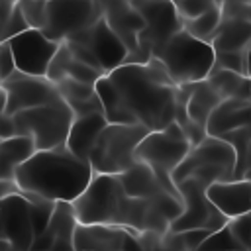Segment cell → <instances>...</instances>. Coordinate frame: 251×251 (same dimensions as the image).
<instances>
[{"label":"cell","mask_w":251,"mask_h":251,"mask_svg":"<svg viewBox=\"0 0 251 251\" xmlns=\"http://www.w3.org/2000/svg\"><path fill=\"white\" fill-rule=\"evenodd\" d=\"M106 75L120 90L135 122L147 131L163 129L175 122L176 84L157 57H151L143 65L124 63Z\"/></svg>","instance_id":"cell-1"},{"label":"cell","mask_w":251,"mask_h":251,"mask_svg":"<svg viewBox=\"0 0 251 251\" xmlns=\"http://www.w3.org/2000/svg\"><path fill=\"white\" fill-rule=\"evenodd\" d=\"M94 171L88 161L73 155L65 145L37 149L14 173L20 192L35 194L53 202H73L88 186Z\"/></svg>","instance_id":"cell-2"},{"label":"cell","mask_w":251,"mask_h":251,"mask_svg":"<svg viewBox=\"0 0 251 251\" xmlns=\"http://www.w3.org/2000/svg\"><path fill=\"white\" fill-rule=\"evenodd\" d=\"M71 204L78 224L120 226L137 235L143 231V218L149 200L129 198L116 175L94 173L88 186Z\"/></svg>","instance_id":"cell-3"},{"label":"cell","mask_w":251,"mask_h":251,"mask_svg":"<svg viewBox=\"0 0 251 251\" xmlns=\"http://www.w3.org/2000/svg\"><path fill=\"white\" fill-rule=\"evenodd\" d=\"M214 47L202 39H196L186 29H178L175 35H171L157 55L176 86L204 80L214 67Z\"/></svg>","instance_id":"cell-4"},{"label":"cell","mask_w":251,"mask_h":251,"mask_svg":"<svg viewBox=\"0 0 251 251\" xmlns=\"http://www.w3.org/2000/svg\"><path fill=\"white\" fill-rule=\"evenodd\" d=\"M190 147L192 145L186 139L180 124L171 122L163 129H155V131L145 133V137L135 147V161L149 165L155 171L157 178L161 180L163 188L180 198V194H178V190L171 178V173L180 165V161L186 157Z\"/></svg>","instance_id":"cell-5"},{"label":"cell","mask_w":251,"mask_h":251,"mask_svg":"<svg viewBox=\"0 0 251 251\" xmlns=\"http://www.w3.org/2000/svg\"><path fill=\"white\" fill-rule=\"evenodd\" d=\"M141 14L145 27L137 35V49L127 53L126 63H147L157 57L171 35L182 29V20L171 0H129Z\"/></svg>","instance_id":"cell-6"},{"label":"cell","mask_w":251,"mask_h":251,"mask_svg":"<svg viewBox=\"0 0 251 251\" xmlns=\"http://www.w3.org/2000/svg\"><path fill=\"white\" fill-rule=\"evenodd\" d=\"M14 135H29L37 149L61 147L67 141V133L73 122V112L63 98L22 110L10 116Z\"/></svg>","instance_id":"cell-7"},{"label":"cell","mask_w":251,"mask_h":251,"mask_svg":"<svg viewBox=\"0 0 251 251\" xmlns=\"http://www.w3.org/2000/svg\"><path fill=\"white\" fill-rule=\"evenodd\" d=\"M145 133L147 129L139 124H106L88 155L92 171L118 175L129 169L135 163V147Z\"/></svg>","instance_id":"cell-8"},{"label":"cell","mask_w":251,"mask_h":251,"mask_svg":"<svg viewBox=\"0 0 251 251\" xmlns=\"http://www.w3.org/2000/svg\"><path fill=\"white\" fill-rule=\"evenodd\" d=\"M102 16L96 0H47V25L43 33L53 41H67L90 27Z\"/></svg>","instance_id":"cell-9"},{"label":"cell","mask_w":251,"mask_h":251,"mask_svg":"<svg viewBox=\"0 0 251 251\" xmlns=\"http://www.w3.org/2000/svg\"><path fill=\"white\" fill-rule=\"evenodd\" d=\"M4 90V116H12L22 110L37 108L61 98L55 82L45 76H31L20 71L12 73L6 80H2Z\"/></svg>","instance_id":"cell-10"},{"label":"cell","mask_w":251,"mask_h":251,"mask_svg":"<svg viewBox=\"0 0 251 251\" xmlns=\"http://www.w3.org/2000/svg\"><path fill=\"white\" fill-rule=\"evenodd\" d=\"M8 45L14 55L16 71L31 76H45L61 43L47 37L41 29L27 27L25 31L10 37Z\"/></svg>","instance_id":"cell-11"},{"label":"cell","mask_w":251,"mask_h":251,"mask_svg":"<svg viewBox=\"0 0 251 251\" xmlns=\"http://www.w3.org/2000/svg\"><path fill=\"white\" fill-rule=\"evenodd\" d=\"M0 224H2V239L14 245L18 251H29L35 239L29 200L20 192H10L0 204Z\"/></svg>","instance_id":"cell-12"},{"label":"cell","mask_w":251,"mask_h":251,"mask_svg":"<svg viewBox=\"0 0 251 251\" xmlns=\"http://www.w3.org/2000/svg\"><path fill=\"white\" fill-rule=\"evenodd\" d=\"M75 251H131L139 249L135 233L120 226L76 224L73 237Z\"/></svg>","instance_id":"cell-13"},{"label":"cell","mask_w":251,"mask_h":251,"mask_svg":"<svg viewBox=\"0 0 251 251\" xmlns=\"http://www.w3.org/2000/svg\"><path fill=\"white\" fill-rule=\"evenodd\" d=\"M75 41H80L84 45L90 47V51L96 55L98 63L102 65L104 73L114 71L116 67L124 65L127 59V47L124 45V41L116 35V31L108 25V22L104 20V16H100L90 27H86L84 31L76 33L75 37H71Z\"/></svg>","instance_id":"cell-14"},{"label":"cell","mask_w":251,"mask_h":251,"mask_svg":"<svg viewBox=\"0 0 251 251\" xmlns=\"http://www.w3.org/2000/svg\"><path fill=\"white\" fill-rule=\"evenodd\" d=\"M204 165H218V167H224V169L233 173V169H235V153H233L231 145L227 141L220 139V137L206 135L200 143L190 147V151L180 161V165L171 173V178L176 184L186 175H190L196 167H204Z\"/></svg>","instance_id":"cell-15"},{"label":"cell","mask_w":251,"mask_h":251,"mask_svg":"<svg viewBox=\"0 0 251 251\" xmlns=\"http://www.w3.org/2000/svg\"><path fill=\"white\" fill-rule=\"evenodd\" d=\"M78 220L71 202H55L47 227L33 239L29 251H75L73 237Z\"/></svg>","instance_id":"cell-16"},{"label":"cell","mask_w":251,"mask_h":251,"mask_svg":"<svg viewBox=\"0 0 251 251\" xmlns=\"http://www.w3.org/2000/svg\"><path fill=\"white\" fill-rule=\"evenodd\" d=\"M208 200L229 220L251 210V180L249 178H231L218 180L206 188Z\"/></svg>","instance_id":"cell-17"},{"label":"cell","mask_w":251,"mask_h":251,"mask_svg":"<svg viewBox=\"0 0 251 251\" xmlns=\"http://www.w3.org/2000/svg\"><path fill=\"white\" fill-rule=\"evenodd\" d=\"M251 124V98H224L208 116L206 135L220 137L226 131Z\"/></svg>","instance_id":"cell-18"},{"label":"cell","mask_w":251,"mask_h":251,"mask_svg":"<svg viewBox=\"0 0 251 251\" xmlns=\"http://www.w3.org/2000/svg\"><path fill=\"white\" fill-rule=\"evenodd\" d=\"M106 118L102 112H94V114H86V116H76L71 122L69 133H67V141L65 147L76 155L82 161H88V155L100 135V131L106 127Z\"/></svg>","instance_id":"cell-19"},{"label":"cell","mask_w":251,"mask_h":251,"mask_svg":"<svg viewBox=\"0 0 251 251\" xmlns=\"http://www.w3.org/2000/svg\"><path fill=\"white\" fill-rule=\"evenodd\" d=\"M124 192L129 196V198H141V200H149L153 198L155 194H159L163 188L161 180L157 178L155 171L141 163V161H135L129 169H126L124 173H118L116 175Z\"/></svg>","instance_id":"cell-20"},{"label":"cell","mask_w":251,"mask_h":251,"mask_svg":"<svg viewBox=\"0 0 251 251\" xmlns=\"http://www.w3.org/2000/svg\"><path fill=\"white\" fill-rule=\"evenodd\" d=\"M102 75L104 73H100L98 69L88 67V65L80 63V61H76L75 57H71V53L67 51L65 43H61L57 53H55V57L49 63L45 78H49L51 82H57L61 78H75V80H80V82L94 84Z\"/></svg>","instance_id":"cell-21"},{"label":"cell","mask_w":251,"mask_h":251,"mask_svg":"<svg viewBox=\"0 0 251 251\" xmlns=\"http://www.w3.org/2000/svg\"><path fill=\"white\" fill-rule=\"evenodd\" d=\"M37 151L29 135H12L0 139V180H14L16 169Z\"/></svg>","instance_id":"cell-22"},{"label":"cell","mask_w":251,"mask_h":251,"mask_svg":"<svg viewBox=\"0 0 251 251\" xmlns=\"http://www.w3.org/2000/svg\"><path fill=\"white\" fill-rule=\"evenodd\" d=\"M94 90L98 94V100L102 104V114L108 124H137L133 114L127 110L120 90L112 82L108 75H102L94 82Z\"/></svg>","instance_id":"cell-23"},{"label":"cell","mask_w":251,"mask_h":251,"mask_svg":"<svg viewBox=\"0 0 251 251\" xmlns=\"http://www.w3.org/2000/svg\"><path fill=\"white\" fill-rule=\"evenodd\" d=\"M251 43V18H222L210 45L214 51L243 49Z\"/></svg>","instance_id":"cell-24"},{"label":"cell","mask_w":251,"mask_h":251,"mask_svg":"<svg viewBox=\"0 0 251 251\" xmlns=\"http://www.w3.org/2000/svg\"><path fill=\"white\" fill-rule=\"evenodd\" d=\"M222 102V98L216 94V90L204 80L200 82H194L190 84V92H188V98H186V104H184V110H186V116L190 122H194L196 126L204 127L206 129V122H208V116L212 114V110Z\"/></svg>","instance_id":"cell-25"},{"label":"cell","mask_w":251,"mask_h":251,"mask_svg":"<svg viewBox=\"0 0 251 251\" xmlns=\"http://www.w3.org/2000/svg\"><path fill=\"white\" fill-rule=\"evenodd\" d=\"M206 82L216 90V94L224 98H251V78L226 71V69H212L206 76Z\"/></svg>","instance_id":"cell-26"},{"label":"cell","mask_w":251,"mask_h":251,"mask_svg":"<svg viewBox=\"0 0 251 251\" xmlns=\"http://www.w3.org/2000/svg\"><path fill=\"white\" fill-rule=\"evenodd\" d=\"M220 139L227 141L235 153V169H233V178H245L247 173V159H249V145H251V129L249 126H241L237 129L226 131L220 135Z\"/></svg>","instance_id":"cell-27"},{"label":"cell","mask_w":251,"mask_h":251,"mask_svg":"<svg viewBox=\"0 0 251 251\" xmlns=\"http://www.w3.org/2000/svg\"><path fill=\"white\" fill-rule=\"evenodd\" d=\"M222 20V12H220V4H212L206 12H202L200 16L192 18V20H184L182 22V29H186L190 35H194L196 39H202L206 43L212 41V37L218 31Z\"/></svg>","instance_id":"cell-28"},{"label":"cell","mask_w":251,"mask_h":251,"mask_svg":"<svg viewBox=\"0 0 251 251\" xmlns=\"http://www.w3.org/2000/svg\"><path fill=\"white\" fill-rule=\"evenodd\" d=\"M61 98L69 104H75V102H86V100H92L96 98V90H94V84H88V82H80V80H75V78H61L55 82Z\"/></svg>","instance_id":"cell-29"},{"label":"cell","mask_w":251,"mask_h":251,"mask_svg":"<svg viewBox=\"0 0 251 251\" xmlns=\"http://www.w3.org/2000/svg\"><path fill=\"white\" fill-rule=\"evenodd\" d=\"M27 27L45 29L47 25V0H18L16 2Z\"/></svg>","instance_id":"cell-30"},{"label":"cell","mask_w":251,"mask_h":251,"mask_svg":"<svg viewBox=\"0 0 251 251\" xmlns=\"http://www.w3.org/2000/svg\"><path fill=\"white\" fill-rule=\"evenodd\" d=\"M245 55H247V47L233 49V51H216L212 69H226V71L247 76V57Z\"/></svg>","instance_id":"cell-31"},{"label":"cell","mask_w":251,"mask_h":251,"mask_svg":"<svg viewBox=\"0 0 251 251\" xmlns=\"http://www.w3.org/2000/svg\"><path fill=\"white\" fill-rule=\"evenodd\" d=\"M198 247L206 249V251H243V247L235 241V237L231 235L227 226H224L216 231H210L208 237Z\"/></svg>","instance_id":"cell-32"},{"label":"cell","mask_w":251,"mask_h":251,"mask_svg":"<svg viewBox=\"0 0 251 251\" xmlns=\"http://www.w3.org/2000/svg\"><path fill=\"white\" fill-rule=\"evenodd\" d=\"M149 200H151V204H153L169 222L176 220L178 214L182 212V200H180L178 196L167 192V190H161L159 194H155V196L149 198Z\"/></svg>","instance_id":"cell-33"},{"label":"cell","mask_w":251,"mask_h":251,"mask_svg":"<svg viewBox=\"0 0 251 251\" xmlns=\"http://www.w3.org/2000/svg\"><path fill=\"white\" fill-rule=\"evenodd\" d=\"M226 226L229 227L235 241L243 247V251H249V247H251V216H249V212L235 216V218H229L226 222Z\"/></svg>","instance_id":"cell-34"},{"label":"cell","mask_w":251,"mask_h":251,"mask_svg":"<svg viewBox=\"0 0 251 251\" xmlns=\"http://www.w3.org/2000/svg\"><path fill=\"white\" fill-rule=\"evenodd\" d=\"M25 29H27V24H25V20H24V16H22L18 4H16V6L10 10V14L2 20L0 41H8L10 37H14V35H18V33H22V31H25Z\"/></svg>","instance_id":"cell-35"},{"label":"cell","mask_w":251,"mask_h":251,"mask_svg":"<svg viewBox=\"0 0 251 251\" xmlns=\"http://www.w3.org/2000/svg\"><path fill=\"white\" fill-rule=\"evenodd\" d=\"M63 43H65L67 51L71 53V57H75L76 61H80V63H84V65H88V67H94V69H98L100 73H104L102 65L98 63L96 55L90 51L88 45H84V43H80V41H75V39H67V41H63ZM104 75H106V73H104Z\"/></svg>","instance_id":"cell-36"},{"label":"cell","mask_w":251,"mask_h":251,"mask_svg":"<svg viewBox=\"0 0 251 251\" xmlns=\"http://www.w3.org/2000/svg\"><path fill=\"white\" fill-rule=\"evenodd\" d=\"M173 4H175V8H176V12H178L182 22L200 16L202 12H206L212 6V2H206V0H175Z\"/></svg>","instance_id":"cell-37"},{"label":"cell","mask_w":251,"mask_h":251,"mask_svg":"<svg viewBox=\"0 0 251 251\" xmlns=\"http://www.w3.org/2000/svg\"><path fill=\"white\" fill-rule=\"evenodd\" d=\"M12 73H16V63L8 41H0V80H6Z\"/></svg>","instance_id":"cell-38"},{"label":"cell","mask_w":251,"mask_h":251,"mask_svg":"<svg viewBox=\"0 0 251 251\" xmlns=\"http://www.w3.org/2000/svg\"><path fill=\"white\" fill-rule=\"evenodd\" d=\"M16 190H18V186L14 184V180H0V204L10 192H16Z\"/></svg>","instance_id":"cell-39"},{"label":"cell","mask_w":251,"mask_h":251,"mask_svg":"<svg viewBox=\"0 0 251 251\" xmlns=\"http://www.w3.org/2000/svg\"><path fill=\"white\" fill-rule=\"evenodd\" d=\"M247 78H251V43L247 45Z\"/></svg>","instance_id":"cell-40"},{"label":"cell","mask_w":251,"mask_h":251,"mask_svg":"<svg viewBox=\"0 0 251 251\" xmlns=\"http://www.w3.org/2000/svg\"><path fill=\"white\" fill-rule=\"evenodd\" d=\"M0 251H18V249H16L14 245H10L8 241H4V239H2V243H0Z\"/></svg>","instance_id":"cell-41"},{"label":"cell","mask_w":251,"mask_h":251,"mask_svg":"<svg viewBox=\"0 0 251 251\" xmlns=\"http://www.w3.org/2000/svg\"><path fill=\"white\" fill-rule=\"evenodd\" d=\"M245 178L251 180V145H249V159H247V173H245Z\"/></svg>","instance_id":"cell-42"},{"label":"cell","mask_w":251,"mask_h":251,"mask_svg":"<svg viewBox=\"0 0 251 251\" xmlns=\"http://www.w3.org/2000/svg\"><path fill=\"white\" fill-rule=\"evenodd\" d=\"M206 2H212V4H224V2H227V0H206Z\"/></svg>","instance_id":"cell-43"},{"label":"cell","mask_w":251,"mask_h":251,"mask_svg":"<svg viewBox=\"0 0 251 251\" xmlns=\"http://www.w3.org/2000/svg\"><path fill=\"white\" fill-rule=\"evenodd\" d=\"M2 110H4V98H0V118H2Z\"/></svg>","instance_id":"cell-44"},{"label":"cell","mask_w":251,"mask_h":251,"mask_svg":"<svg viewBox=\"0 0 251 251\" xmlns=\"http://www.w3.org/2000/svg\"><path fill=\"white\" fill-rule=\"evenodd\" d=\"M0 98H4V90H2V80H0Z\"/></svg>","instance_id":"cell-45"},{"label":"cell","mask_w":251,"mask_h":251,"mask_svg":"<svg viewBox=\"0 0 251 251\" xmlns=\"http://www.w3.org/2000/svg\"><path fill=\"white\" fill-rule=\"evenodd\" d=\"M0 243H2V224H0Z\"/></svg>","instance_id":"cell-46"},{"label":"cell","mask_w":251,"mask_h":251,"mask_svg":"<svg viewBox=\"0 0 251 251\" xmlns=\"http://www.w3.org/2000/svg\"><path fill=\"white\" fill-rule=\"evenodd\" d=\"M190 251H206V249H200V247H196V249H190Z\"/></svg>","instance_id":"cell-47"},{"label":"cell","mask_w":251,"mask_h":251,"mask_svg":"<svg viewBox=\"0 0 251 251\" xmlns=\"http://www.w3.org/2000/svg\"><path fill=\"white\" fill-rule=\"evenodd\" d=\"M0 18H2V0H0Z\"/></svg>","instance_id":"cell-48"},{"label":"cell","mask_w":251,"mask_h":251,"mask_svg":"<svg viewBox=\"0 0 251 251\" xmlns=\"http://www.w3.org/2000/svg\"><path fill=\"white\" fill-rule=\"evenodd\" d=\"M0 31H2V22H0Z\"/></svg>","instance_id":"cell-49"},{"label":"cell","mask_w":251,"mask_h":251,"mask_svg":"<svg viewBox=\"0 0 251 251\" xmlns=\"http://www.w3.org/2000/svg\"><path fill=\"white\" fill-rule=\"evenodd\" d=\"M249 216H251V210H249Z\"/></svg>","instance_id":"cell-50"},{"label":"cell","mask_w":251,"mask_h":251,"mask_svg":"<svg viewBox=\"0 0 251 251\" xmlns=\"http://www.w3.org/2000/svg\"><path fill=\"white\" fill-rule=\"evenodd\" d=\"M249 129H251V124H249Z\"/></svg>","instance_id":"cell-51"},{"label":"cell","mask_w":251,"mask_h":251,"mask_svg":"<svg viewBox=\"0 0 251 251\" xmlns=\"http://www.w3.org/2000/svg\"><path fill=\"white\" fill-rule=\"evenodd\" d=\"M249 251H251V247H249Z\"/></svg>","instance_id":"cell-52"}]
</instances>
